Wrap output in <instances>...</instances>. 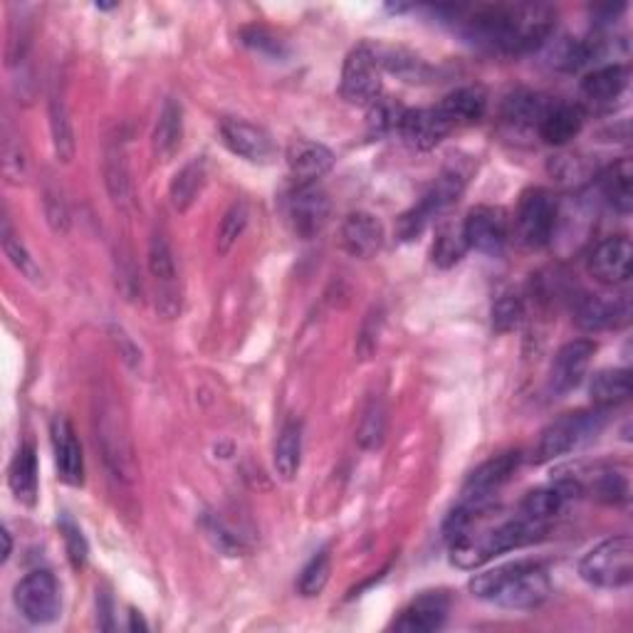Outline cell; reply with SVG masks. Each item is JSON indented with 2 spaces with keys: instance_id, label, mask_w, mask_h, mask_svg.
I'll list each match as a JSON object with an SVG mask.
<instances>
[{
  "instance_id": "9",
  "label": "cell",
  "mask_w": 633,
  "mask_h": 633,
  "mask_svg": "<svg viewBox=\"0 0 633 633\" xmlns=\"http://www.w3.org/2000/svg\"><path fill=\"white\" fill-rule=\"evenodd\" d=\"M15 606L30 623H52L62 611V594L55 574L30 572L15 586Z\"/></svg>"
},
{
  "instance_id": "47",
  "label": "cell",
  "mask_w": 633,
  "mask_h": 633,
  "mask_svg": "<svg viewBox=\"0 0 633 633\" xmlns=\"http://www.w3.org/2000/svg\"><path fill=\"white\" fill-rule=\"evenodd\" d=\"M45 211H48V220L50 226L58 230V233H65L67 226H69V216H67V208L65 203L55 195H48V201H45Z\"/></svg>"
},
{
  "instance_id": "11",
  "label": "cell",
  "mask_w": 633,
  "mask_h": 633,
  "mask_svg": "<svg viewBox=\"0 0 633 633\" xmlns=\"http://www.w3.org/2000/svg\"><path fill=\"white\" fill-rule=\"evenodd\" d=\"M520 460H522L520 451H510L483 463L476 472H470L466 485H463V503L485 507L497 490L505 483H510L515 470L520 468Z\"/></svg>"
},
{
  "instance_id": "23",
  "label": "cell",
  "mask_w": 633,
  "mask_h": 633,
  "mask_svg": "<svg viewBox=\"0 0 633 633\" xmlns=\"http://www.w3.org/2000/svg\"><path fill=\"white\" fill-rule=\"evenodd\" d=\"M629 307L623 300H606L599 295H586L577 302V325L586 332H602L626 322Z\"/></svg>"
},
{
  "instance_id": "48",
  "label": "cell",
  "mask_w": 633,
  "mask_h": 633,
  "mask_svg": "<svg viewBox=\"0 0 633 633\" xmlns=\"http://www.w3.org/2000/svg\"><path fill=\"white\" fill-rule=\"evenodd\" d=\"M3 542H5V549H3V561L11 557V549H13V545H11V532L8 530H3Z\"/></svg>"
},
{
  "instance_id": "33",
  "label": "cell",
  "mask_w": 633,
  "mask_h": 633,
  "mask_svg": "<svg viewBox=\"0 0 633 633\" xmlns=\"http://www.w3.org/2000/svg\"><path fill=\"white\" fill-rule=\"evenodd\" d=\"M275 470L282 480H295L302 463V426L297 421H288L282 426L275 443Z\"/></svg>"
},
{
  "instance_id": "5",
  "label": "cell",
  "mask_w": 633,
  "mask_h": 633,
  "mask_svg": "<svg viewBox=\"0 0 633 633\" xmlns=\"http://www.w3.org/2000/svg\"><path fill=\"white\" fill-rule=\"evenodd\" d=\"M468 186V172H463L460 166H448L445 172L435 178L433 189L428 191L421 203L414 206L408 213H404L398 220V238L401 240H414L421 236L431 223L448 211L453 203L460 199V193Z\"/></svg>"
},
{
  "instance_id": "41",
  "label": "cell",
  "mask_w": 633,
  "mask_h": 633,
  "mask_svg": "<svg viewBox=\"0 0 633 633\" xmlns=\"http://www.w3.org/2000/svg\"><path fill=\"white\" fill-rule=\"evenodd\" d=\"M594 493L602 503L623 505L629 501V480L617 470H599L594 480Z\"/></svg>"
},
{
  "instance_id": "29",
  "label": "cell",
  "mask_w": 633,
  "mask_h": 633,
  "mask_svg": "<svg viewBox=\"0 0 633 633\" xmlns=\"http://www.w3.org/2000/svg\"><path fill=\"white\" fill-rule=\"evenodd\" d=\"M203 186H206V159L203 156H195L191 159L189 164H183L178 168V174L174 176L172 181V203L176 211L186 213L189 211L195 199H199Z\"/></svg>"
},
{
  "instance_id": "22",
  "label": "cell",
  "mask_w": 633,
  "mask_h": 633,
  "mask_svg": "<svg viewBox=\"0 0 633 633\" xmlns=\"http://www.w3.org/2000/svg\"><path fill=\"white\" fill-rule=\"evenodd\" d=\"M629 87L626 65H604L582 79V100L590 106H611Z\"/></svg>"
},
{
  "instance_id": "13",
  "label": "cell",
  "mask_w": 633,
  "mask_h": 633,
  "mask_svg": "<svg viewBox=\"0 0 633 633\" xmlns=\"http://www.w3.org/2000/svg\"><path fill=\"white\" fill-rule=\"evenodd\" d=\"M220 139L236 156L251 164H270L275 159L270 134L253 122L226 117L220 122Z\"/></svg>"
},
{
  "instance_id": "14",
  "label": "cell",
  "mask_w": 633,
  "mask_h": 633,
  "mask_svg": "<svg viewBox=\"0 0 633 633\" xmlns=\"http://www.w3.org/2000/svg\"><path fill=\"white\" fill-rule=\"evenodd\" d=\"M594 352L596 344L590 339H574V342L561 346L549 369L552 394H569V391L577 389L590 371Z\"/></svg>"
},
{
  "instance_id": "7",
  "label": "cell",
  "mask_w": 633,
  "mask_h": 633,
  "mask_svg": "<svg viewBox=\"0 0 633 633\" xmlns=\"http://www.w3.org/2000/svg\"><path fill=\"white\" fill-rule=\"evenodd\" d=\"M557 199L545 189H530L522 193L520 206H517L515 216V230L517 238L524 248L540 251L552 243L557 230Z\"/></svg>"
},
{
  "instance_id": "36",
  "label": "cell",
  "mask_w": 633,
  "mask_h": 633,
  "mask_svg": "<svg viewBox=\"0 0 633 633\" xmlns=\"http://www.w3.org/2000/svg\"><path fill=\"white\" fill-rule=\"evenodd\" d=\"M387 406L381 404L379 398L369 401V406L364 408L359 428H356V441H359L362 448L374 451L381 448L383 439H387Z\"/></svg>"
},
{
  "instance_id": "2",
  "label": "cell",
  "mask_w": 633,
  "mask_h": 633,
  "mask_svg": "<svg viewBox=\"0 0 633 633\" xmlns=\"http://www.w3.org/2000/svg\"><path fill=\"white\" fill-rule=\"evenodd\" d=\"M485 512V510H483ZM476 515L466 530L458 532L456 537H451V561L458 569H478L483 567L497 555L505 552L528 547L532 542L542 540L547 524L532 522L528 517H512V520H503L493 524V528H478L480 515Z\"/></svg>"
},
{
  "instance_id": "16",
  "label": "cell",
  "mask_w": 633,
  "mask_h": 633,
  "mask_svg": "<svg viewBox=\"0 0 633 633\" xmlns=\"http://www.w3.org/2000/svg\"><path fill=\"white\" fill-rule=\"evenodd\" d=\"M52 448H55V466L62 483L79 488L85 483V458L83 445H79L75 428L67 418H55L52 421Z\"/></svg>"
},
{
  "instance_id": "25",
  "label": "cell",
  "mask_w": 633,
  "mask_h": 633,
  "mask_svg": "<svg viewBox=\"0 0 633 633\" xmlns=\"http://www.w3.org/2000/svg\"><path fill=\"white\" fill-rule=\"evenodd\" d=\"M374 58H377L379 67H387L391 75H396L404 79V83L412 85H421V83H431L433 79V67L428 65L426 60H421L414 52H408L404 48H383V45H371Z\"/></svg>"
},
{
  "instance_id": "4",
  "label": "cell",
  "mask_w": 633,
  "mask_h": 633,
  "mask_svg": "<svg viewBox=\"0 0 633 633\" xmlns=\"http://www.w3.org/2000/svg\"><path fill=\"white\" fill-rule=\"evenodd\" d=\"M579 574L596 590H623L633 582V545L629 534L604 540L579 561Z\"/></svg>"
},
{
  "instance_id": "37",
  "label": "cell",
  "mask_w": 633,
  "mask_h": 633,
  "mask_svg": "<svg viewBox=\"0 0 633 633\" xmlns=\"http://www.w3.org/2000/svg\"><path fill=\"white\" fill-rule=\"evenodd\" d=\"M3 251L8 255V261L13 263V267L17 273L23 275V278H28V280H35L38 282L42 278V273H40V267L38 263L33 261L30 253L25 251V245L21 243V238H17L13 233V228H11V220H3Z\"/></svg>"
},
{
  "instance_id": "46",
  "label": "cell",
  "mask_w": 633,
  "mask_h": 633,
  "mask_svg": "<svg viewBox=\"0 0 633 633\" xmlns=\"http://www.w3.org/2000/svg\"><path fill=\"white\" fill-rule=\"evenodd\" d=\"M549 174L559 178V181H577L586 174L582 159L577 156H555L549 162Z\"/></svg>"
},
{
  "instance_id": "40",
  "label": "cell",
  "mask_w": 633,
  "mask_h": 633,
  "mask_svg": "<svg viewBox=\"0 0 633 633\" xmlns=\"http://www.w3.org/2000/svg\"><path fill=\"white\" fill-rule=\"evenodd\" d=\"M149 270L156 278V282H162V284H174L176 280V263H174L172 245H168V240L159 233L151 238V245H149Z\"/></svg>"
},
{
  "instance_id": "17",
  "label": "cell",
  "mask_w": 633,
  "mask_h": 633,
  "mask_svg": "<svg viewBox=\"0 0 633 633\" xmlns=\"http://www.w3.org/2000/svg\"><path fill=\"white\" fill-rule=\"evenodd\" d=\"M453 129L456 127L443 117L439 106L435 110H406L398 122L401 137L421 151L439 147Z\"/></svg>"
},
{
  "instance_id": "8",
  "label": "cell",
  "mask_w": 633,
  "mask_h": 633,
  "mask_svg": "<svg viewBox=\"0 0 633 633\" xmlns=\"http://www.w3.org/2000/svg\"><path fill=\"white\" fill-rule=\"evenodd\" d=\"M339 92L350 104L371 106L381 97V73L371 45H359L344 60Z\"/></svg>"
},
{
  "instance_id": "38",
  "label": "cell",
  "mask_w": 633,
  "mask_h": 633,
  "mask_svg": "<svg viewBox=\"0 0 633 633\" xmlns=\"http://www.w3.org/2000/svg\"><path fill=\"white\" fill-rule=\"evenodd\" d=\"M329 574H332V557H329V552H319V555L312 557L305 569H302L300 574V584L297 590L302 596H317L322 594V590L329 582Z\"/></svg>"
},
{
  "instance_id": "27",
  "label": "cell",
  "mask_w": 633,
  "mask_h": 633,
  "mask_svg": "<svg viewBox=\"0 0 633 633\" xmlns=\"http://www.w3.org/2000/svg\"><path fill=\"white\" fill-rule=\"evenodd\" d=\"M439 112L453 127H458V124H476L485 117L488 97L480 87H460L448 97H443Z\"/></svg>"
},
{
  "instance_id": "34",
  "label": "cell",
  "mask_w": 633,
  "mask_h": 633,
  "mask_svg": "<svg viewBox=\"0 0 633 633\" xmlns=\"http://www.w3.org/2000/svg\"><path fill=\"white\" fill-rule=\"evenodd\" d=\"M602 191L613 208L619 213H631L633 206V168L631 159H619L617 164L609 166L602 176Z\"/></svg>"
},
{
  "instance_id": "32",
  "label": "cell",
  "mask_w": 633,
  "mask_h": 633,
  "mask_svg": "<svg viewBox=\"0 0 633 633\" xmlns=\"http://www.w3.org/2000/svg\"><path fill=\"white\" fill-rule=\"evenodd\" d=\"M104 178H106V189H110L112 201L117 203L119 208L129 211L134 203H137V199H134V183H131L127 159H124V151L119 147L106 149Z\"/></svg>"
},
{
  "instance_id": "10",
  "label": "cell",
  "mask_w": 633,
  "mask_h": 633,
  "mask_svg": "<svg viewBox=\"0 0 633 633\" xmlns=\"http://www.w3.org/2000/svg\"><path fill=\"white\" fill-rule=\"evenodd\" d=\"M468 245L485 255H501L510 240V216L497 206H476L463 220Z\"/></svg>"
},
{
  "instance_id": "28",
  "label": "cell",
  "mask_w": 633,
  "mask_h": 633,
  "mask_svg": "<svg viewBox=\"0 0 633 633\" xmlns=\"http://www.w3.org/2000/svg\"><path fill=\"white\" fill-rule=\"evenodd\" d=\"M547 104V97L520 89L503 102V122L515 131H534Z\"/></svg>"
},
{
  "instance_id": "6",
  "label": "cell",
  "mask_w": 633,
  "mask_h": 633,
  "mask_svg": "<svg viewBox=\"0 0 633 633\" xmlns=\"http://www.w3.org/2000/svg\"><path fill=\"white\" fill-rule=\"evenodd\" d=\"M604 408H596L594 414L577 412L565 414L557 421H552L545 431H542L537 445H534V463H549L559 456H567L579 445L592 441L596 433L604 428Z\"/></svg>"
},
{
  "instance_id": "30",
  "label": "cell",
  "mask_w": 633,
  "mask_h": 633,
  "mask_svg": "<svg viewBox=\"0 0 633 633\" xmlns=\"http://www.w3.org/2000/svg\"><path fill=\"white\" fill-rule=\"evenodd\" d=\"M470 251L466 230H463V220H443L439 230H435V240H433V263L448 270V267L458 265L466 253Z\"/></svg>"
},
{
  "instance_id": "3",
  "label": "cell",
  "mask_w": 633,
  "mask_h": 633,
  "mask_svg": "<svg viewBox=\"0 0 633 633\" xmlns=\"http://www.w3.org/2000/svg\"><path fill=\"white\" fill-rule=\"evenodd\" d=\"M470 592L478 599L503 606L512 611H534L549 599V577L537 561H512V565L490 569L470 582Z\"/></svg>"
},
{
  "instance_id": "43",
  "label": "cell",
  "mask_w": 633,
  "mask_h": 633,
  "mask_svg": "<svg viewBox=\"0 0 633 633\" xmlns=\"http://www.w3.org/2000/svg\"><path fill=\"white\" fill-rule=\"evenodd\" d=\"M524 315L522 300L517 295H503L493 305V329L495 332H512V329L520 325V319Z\"/></svg>"
},
{
  "instance_id": "44",
  "label": "cell",
  "mask_w": 633,
  "mask_h": 633,
  "mask_svg": "<svg viewBox=\"0 0 633 633\" xmlns=\"http://www.w3.org/2000/svg\"><path fill=\"white\" fill-rule=\"evenodd\" d=\"M60 532H62V540H65V549H67V557L73 561L75 569H83L85 561H87V540L83 530L77 528V524L69 520V517H62L60 522Z\"/></svg>"
},
{
  "instance_id": "18",
  "label": "cell",
  "mask_w": 633,
  "mask_h": 633,
  "mask_svg": "<svg viewBox=\"0 0 633 633\" xmlns=\"http://www.w3.org/2000/svg\"><path fill=\"white\" fill-rule=\"evenodd\" d=\"M584 127V110L579 104L569 102H555L549 100V104L542 112V117L537 122L540 139L549 147H565L572 141L579 131Z\"/></svg>"
},
{
  "instance_id": "31",
  "label": "cell",
  "mask_w": 633,
  "mask_h": 633,
  "mask_svg": "<svg viewBox=\"0 0 633 633\" xmlns=\"http://www.w3.org/2000/svg\"><path fill=\"white\" fill-rule=\"evenodd\" d=\"M596 408L609 412L611 406L623 404L631 396V374L626 369H602L594 374L590 387Z\"/></svg>"
},
{
  "instance_id": "39",
  "label": "cell",
  "mask_w": 633,
  "mask_h": 633,
  "mask_svg": "<svg viewBox=\"0 0 633 633\" xmlns=\"http://www.w3.org/2000/svg\"><path fill=\"white\" fill-rule=\"evenodd\" d=\"M248 218H251V213H248V206L243 201L233 203V206L226 211V216H223L220 226H218V253L220 255H226L230 248L236 245V240L243 236Z\"/></svg>"
},
{
  "instance_id": "12",
  "label": "cell",
  "mask_w": 633,
  "mask_h": 633,
  "mask_svg": "<svg viewBox=\"0 0 633 633\" xmlns=\"http://www.w3.org/2000/svg\"><path fill=\"white\" fill-rule=\"evenodd\" d=\"M332 203L317 183H302L288 201V216L300 238H315L327 226Z\"/></svg>"
},
{
  "instance_id": "19",
  "label": "cell",
  "mask_w": 633,
  "mask_h": 633,
  "mask_svg": "<svg viewBox=\"0 0 633 633\" xmlns=\"http://www.w3.org/2000/svg\"><path fill=\"white\" fill-rule=\"evenodd\" d=\"M448 596L443 592H428L421 594L416 602H412L401 611V617L394 621L396 631L406 633H431L443 629L445 619H448Z\"/></svg>"
},
{
  "instance_id": "35",
  "label": "cell",
  "mask_w": 633,
  "mask_h": 633,
  "mask_svg": "<svg viewBox=\"0 0 633 633\" xmlns=\"http://www.w3.org/2000/svg\"><path fill=\"white\" fill-rule=\"evenodd\" d=\"M50 129H52V144H55L58 159L60 162L69 164L75 156V131L67 114V104L58 92L52 94V100H50Z\"/></svg>"
},
{
  "instance_id": "1",
  "label": "cell",
  "mask_w": 633,
  "mask_h": 633,
  "mask_svg": "<svg viewBox=\"0 0 633 633\" xmlns=\"http://www.w3.org/2000/svg\"><path fill=\"white\" fill-rule=\"evenodd\" d=\"M458 28L472 42L485 45L505 55H522L537 50L555 30L557 13L549 5H478L451 8Z\"/></svg>"
},
{
  "instance_id": "24",
  "label": "cell",
  "mask_w": 633,
  "mask_h": 633,
  "mask_svg": "<svg viewBox=\"0 0 633 633\" xmlns=\"http://www.w3.org/2000/svg\"><path fill=\"white\" fill-rule=\"evenodd\" d=\"M8 483H11V490L17 503L35 505V501H38L40 478H38V456H35L33 443H23L21 448H17L15 458L11 463V470H8Z\"/></svg>"
},
{
  "instance_id": "21",
  "label": "cell",
  "mask_w": 633,
  "mask_h": 633,
  "mask_svg": "<svg viewBox=\"0 0 633 633\" xmlns=\"http://www.w3.org/2000/svg\"><path fill=\"white\" fill-rule=\"evenodd\" d=\"M288 166L297 186L317 183V178H322L334 166V154L317 141L297 139L288 149Z\"/></svg>"
},
{
  "instance_id": "20",
  "label": "cell",
  "mask_w": 633,
  "mask_h": 633,
  "mask_svg": "<svg viewBox=\"0 0 633 633\" xmlns=\"http://www.w3.org/2000/svg\"><path fill=\"white\" fill-rule=\"evenodd\" d=\"M383 245V226L367 211L350 213L342 223V248L354 257H374Z\"/></svg>"
},
{
  "instance_id": "42",
  "label": "cell",
  "mask_w": 633,
  "mask_h": 633,
  "mask_svg": "<svg viewBox=\"0 0 633 633\" xmlns=\"http://www.w3.org/2000/svg\"><path fill=\"white\" fill-rule=\"evenodd\" d=\"M404 112H406L404 106L379 97V100L369 106V119H367L369 129L374 134H387L391 129H398V122L401 117H404Z\"/></svg>"
},
{
  "instance_id": "45",
  "label": "cell",
  "mask_w": 633,
  "mask_h": 633,
  "mask_svg": "<svg viewBox=\"0 0 633 633\" xmlns=\"http://www.w3.org/2000/svg\"><path fill=\"white\" fill-rule=\"evenodd\" d=\"M243 42L248 45V48L263 52V55H270V58H284V55H288V50H284L282 40L275 38L270 30L257 28V25L243 30Z\"/></svg>"
},
{
  "instance_id": "15",
  "label": "cell",
  "mask_w": 633,
  "mask_h": 633,
  "mask_svg": "<svg viewBox=\"0 0 633 633\" xmlns=\"http://www.w3.org/2000/svg\"><path fill=\"white\" fill-rule=\"evenodd\" d=\"M633 245L626 236H611L594 248L586 270L604 284H621L631 278Z\"/></svg>"
},
{
  "instance_id": "26",
  "label": "cell",
  "mask_w": 633,
  "mask_h": 633,
  "mask_svg": "<svg viewBox=\"0 0 633 633\" xmlns=\"http://www.w3.org/2000/svg\"><path fill=\"white\" fill-rule=\"evenodd\" d=\"M183 139V106L176 100H166L162 106V114H159L156 129H154V154L159 162H172L178 154Z\"/></svg>"
}]
</instances>
